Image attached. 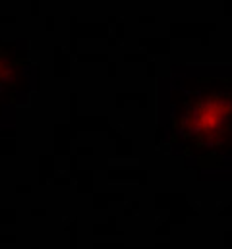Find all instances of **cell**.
I'll return each instance as SVG.
<instances>
[{
  "instance_id": "6da1fadb",
  "label": "cell",
  "mask_w": 232,
  "mask_h": 249,
  "mask_svg": "<svg viewBox=\"0 0 232 249\" xmlns=\"http://www.w3.org/2000/svg\"><path fill=\"white\" fill-rule=\"evenodd\" d=\"M173 127L186 155L201 166L232 157V81L192 79L173 99Z\"/></svg>"
},
{
  "instance_id": "7a4b0ae2",
  "label": "cell",
  "mask_w": 232,
  "mask_h": 249,
  "mask_svg": "<svg viewBox=\"0 0 232 249\" xmlns=\"http://www.w3.org/2000/svg\"><path fill=\"white\" fill-rule=\"evenodd\" d=\"M25 64L14 45L0 43V112L16 101V95L25 89Z\"/></svg>"
}]
</instances>
